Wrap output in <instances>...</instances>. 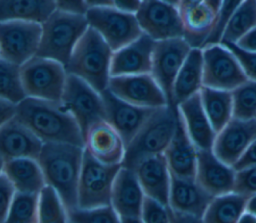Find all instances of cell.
<instances>
[{
	"instance_id": "obj_26",
	"label": "cell",
	"mask_w": 256,
	"mask_h": 223,
	"mask_svg": "<svg viewBox=\"0 0 256 223\" xmlns=\"http://www.w3.org/2000/svg\"><path fill=\"white\" fill-rule=\"evenodd\" d=\"M176 107L194 145L199 150H212L217 133L204 111L200 93L184 100Z\"/></svg>"
},
{
	"instance_id": "obj_30",
	"label": "cell",
	"mask_w": 256,
	"mask_h": 223,
	"mask_svg": "<svg viewBox=\"0 0 256 223\" xmlns=\"http://www.w3.org/2000/svg\"><path fill=\"white\" fill-rule=\"evenodd\" d=\"M199 93L204 111L218 133L234 117L232 92L203 86Z\"/></svg>"
},
{
	"instance_id": "obj_4",
	"label": "cell",
	"mask_w": 256,
	"mask_h": 223,
	"mask_svg": "<svg viewBox=\"0 0 256 223\" xmlns=\"http://www.w3.org/2000/svg\"><path fill=\"white\" fill-rule=\"evenodd\" d=\"M177 107L167 105L155 109L150 118L127 144L122 166L133 169L149 156L164 154L177 129Z\"/></svg>"
},
{
	"instance_id": "obj_7",
	"label": "cell",
	"mask_w": 256,
	"mask_h": 223,
	"mask_svg": "<svg viewBox=\"0 0 256 223\" xmlns=\"http://www.w3.org/2000/svg\"><path fill=\"white\" fill-rule=\"evenodd\" d=\"M122 165H105L84 151L78 185V207L111 205L112 188Z\"/></svg>"
},
{
	"instance_id": "obj_42",
	"label": "cell",
	"mask_w": 256,
	"mask_h": 223,
	"mask_svg": "<svg viewBox=\"0 0 256 223\" xmlns=\"http://www.w3.org/2000/svg\"><path fill=\"white\" fill-rule=\"evenodd\" d=\"M17 190L13 183L8 179L6 175L1 173L0 176V208H1V220L6 216L15 196Z\"/></svg>"
},
{
	"instance_id": "obj_51",
	"label": "cell",
	"mask_w": 256,
	"mask_h": 223,
	"mask_svg": "<svg viewBox=\"0 0 256 223\" xmlns=\"http://www.w3.org/2000/svg\"><path fill=\"white\" fill-rule=\"evenodd\" d=\"M246 211H248L256 216V193L251 195L250 197H248Z\"/></svg>"
},
{
	"instance_id": "obj_22",
	"label": "cell",
	"mask_w": 256,
	"mask_h": 223,
	"mask_svg": "<svg viewBox=\"0 0 256 223\" xmlns=\"http://www.w3.org/2000/svg\"><path fill=\"white\" fill-rule=\"evenodd\" d=\"M214 197L195 178L171 177L168 207L175 212L203 218Z\"/></svg>"
},
{
	"instance_id": "obj_39",
	"label": "cell",
	"mask_w": 256,
	"mask_h": 223,
	"mask_svg": "<svg viewBox=\"0 0 256 223\" xmlns=\"http://www.w3.org/2000/svg\"><path fill=\"white\" fill-rule=\"evenodd\" d=\"M140 218L143 223H170V208L152 198L146 197Z\"/></svg>"
},
{
	"instance_id": "obj_37",
	"label": "cell",
	"mask_w": 256,
	"mask_h": 223,
	"mask_svg": "<svg viewBox=\"0 0 256 223\" xmlns=\"http://www.w3.org/2000/svg\"><path fill=\"white\" fill-rule=\"evenodd\" d=\"M69 223H122L111 205L93 208H75L68 211Z\"/></svg>"
},
{
	"instance_id": "obj_25",
	"label": "cell",
	"mask_w": 256,
	"mask_h": 223,
	"mask_svg": "<svg viewBox=\"0 0 256 223\" xmlns=\"http://www.w3.org/2000/svg\"><path fill=\"white\" fill-rule=\"evenodd\" d=\"M164 156L173 176L180 178L196 177L198 148L190 139L179 112L176 132Z\"/></svg>"
},
{
	"instance_id": "obj_18",
	"label": "cell",
	"mask_w": 256,
	"mask_h": 223,
	"mask_svg": "<svg viewBox=\"0 0 256 223\" xmlns=\"http://www.w3.org/2000/svg\"><path fill=\"white\" fill-rule=\"evenodd\" d=\"M155 40L145 33L124 47L113 51L111 77L149 74Z\"/></svg>"
},
{
	"instance_id": "obj_46",
	"label": "cell",
	"mask_w": 256,
	"mask_h": 223,
	"mask_svg": "<svg viewBox=\"0 0 256 223\" xmlns=\"http://www.w3.org/2000/svg\"><path fill=\"white\" fill-rule=\"evenodd\" d=\"M235 44L244 50L256 52V27L246 33Z\"/></svg>"
},
{
	"instance_id": "obj_21",
	"label": "cell",
	"mask_w": 256,
	"mask_h": 223,
	"mask_svg": "<svg viewBox=\"0 0 256 223\" xmlns=\"http://www.w3.org/2000/svg\"><path fill=\"white\" fill-rule=\"evenodd\" d=\"M145 198L146 195L134 170L121 166L111 194V206L120 218H140Z\"/></svg>"
},
{
	"instance_id": "obj_23",
	"label": "cell",
	"mask_w": 256,
	"mask_h": 223,
	"mask_svg": "<svg viewBox=\"0 0 256 223\" xmlns=\"http://www.w3.org/2000/svg\"><path fill=\"white\" fill-rule=\"evenodd\" d=\"M133 170L146 197L168 206L172 174L164 154L144 158Z\"/></svg>"
},
{
	"instance_id": "obj_34",
	"label": "cell",
	"mask_w": 256,
	"mask_h": 223,
	"mask_svg": "<svg viewBox=\"0 0 256 223\" xmlns=\"http://www.w3.org/2000/svg\"><path fill=\"white\" fill-rule=\"evenodd\" d=\"M0 99L19 104L28 97L22 80L21 66L0 59Z\"/></svg>"
},
{
	"instance_id": "obj_29",
	"label": "cell",
	"mask_w": 256,
	"mask_h": 223,
	"mask_svg": "<svg viewBox=\"0 0 256 223\" xmlns=\"http://www.w3.org/2000/svg\"><path fill=\"white\" fill-rule=\"evenodd\" d=\"M57 10L56 0H0V21L44 23Z\"/></svg>"
},
{
	"instance_id": "obj_38",
	"label": "cell",
	"mask_w": 256,
	"mask_h": 223,
	"mask_svg": "<svg viewBox=\"0 0 256 223\" xmlns=\"http://www.w3.org/2000/svg\"><path fill=\"white\" fill-rule=\"evenodd\" d=\"M243 2H244V0H222L215 28H214L213 32L211 33V35L209 36V38L207 39L204 46L210 45V44L220 43L221 38H222V34H223V31L226 27L227 22L229 21L230 17L233 15V13L237 10V8Z\"/></svg>"
},
{
	"instance_id": "obj_17",
	"label": "cell",
	"mask_w": 256,
	"mask_h": 223,
	"mask_svg": "<svg viewBox=\"0 0 256 223\" xmlns=\"http://www.w3.org/2000/svg\"><path fill=\"white\" fill-rule=\"evenodd\" d=\"M101 94L106 109V120L120 133L127 146L155 109L139 107L128 103L114 95L109 89Z\"/></svg>"
},
{
	"instance_id": "obj_49",
	"label": "cell",
	"mask_w": 256,
	"mask_h": 223,
	"mask_svg": "<svg viewBox=\"0 0 256 223\" xmlns=\"http://www.w3.org/2000/svg\"><path fill=\"white\" fill-rule=\"evenodd\" d=\"M87 8L94 7H114L113 0H85Z\"/></svg>"
},
{
	"instance_id": "obj_13",
	"label": "cell",
	"mask_w": 256,
	"mask_h": 223,
	"mask_svg": "<svg viewBox=\"0 0 256 223\" xmlns=\"http://www.w3.org/2000/svg\"><path fill=\"white\" fill-rule=\"evenodd\" d=\"M192 47L184 37L155 41L151 75L165 93L171 105L175 79Z\"/></svg>"
},
{
	"instance_id": "obj_32",
	"label": "cell",
	"mask_w": 256,
	"mask_h": 223,
	"mask_svg": "<svg viewBox=\"0 0 256 223\" xmlns=\"http://www.w3.org/2000/svg\"><path fill=\"white\" fill-rule=\"evenodd\" d=\"M254 27H256V0H244L227 22L220 43H236Z\"/></svg>"
},
{
	"instance_id": "obj_50",
	"label": "cell",
	"mask_w": 256,
	"mask_h": 223,
	"mask_svg": "<svg viewBox=\"0 0 256 223\" xmlns=\"http://www.w3.org/2000/svg\"><path fill=\"white\" fill-rule=\"evenodd\" d=\"M203 1L205 0H180L178 4V8L180 10V13H182L183 11L202 3Z\"/></svg>"
},
{
	"instance_id": "obj_53",
	"label": "cell",
	"mask_w": 256,
	"mask_h": 223,
	"mask_svg": "<svg viewBox=\"0 0 256 223\" xmlns=\"http://www.w3.org/2000/svg\"><path fill=\"white\" fill-rule=\"evenodd\" d=\"M122 223H143L141 218H128L122 219Z\"/></svg>"
},
{
	"instance_id": "obj_54",
	"label": "cell",
	"mask_w": 256,
	"mask_h": 223,
	"mask_svg": "<svg viewBox=\"0 0 256 223\" xmlns=\"http://www.w3.org/2000/svg\"><path fill=\"white\" fill-rule=\"evenodd\" d=\"M162 1H165V2H167L169 4H172V5H175V6L178 7V4H179L180 0H162Z\"/></svg>"
},
{
	"instance_id": "obj_19",
	"label": "cell",
	"mask_w": 256,
	"mask_h": 223,
	"mask_svg": "<svg viewBox=\"0 0 256 223\" xmlns=\"http://www.w3.org/2000/svg\"><path fill=\"white\" fill-rule=\"evenodd\" d=\"M44 143L17 118L0 126L1 162L16 158L38 159Z\"/></svg>"
},
{
	"instance_id": "obj_3",
	"label": "cell",
	"mask_w": 256,
	"mask_h": 223,
	"mask_svg": "<svg viewBox=\"0 0 256 223\" xmlns=\"http://www.w3.org/2000/svg\"><path fill=\"white\" fill-rule=\"evenodd\" d=\"M113 50L101 35L90 26L75 46L66 70L102 93L108 89L111 78Z\"/></svg>"
},
{
	"instance_id": "obj_48",
	"label": "cell",
	"mask_w": 256,
	"mask_h": 223,
	"mask_svg": "<svg viewBox=\"0 0 256 223\" xmlns=\"http://www.w3.org/2000/svg\"><path fill=\"white\" fill-rule=\"evenodd\" d=\"M170 223H203L202 218L172 211L170 209Z\"/></svg>"
},
{
	"instance_id": "obj_45",
	"label": "cell",
	"mask_w": 256,
	"mask_h": 223,
	"mask_svg": "<svg viewBox=\"0 0 256 223\" xmlns=\"http://www.w3.org/2000/svg\"><path fill=\"white\" fill-rule=\"evenodd\" d=\"M18 104L5 99H0V117L1 124L11 121L17 117Z\"/></svg>"
},
{
	"instance_id": "obj_15",
	"label": "cell",
	"mask_w": 256,
	"mask_h": 223,
	"mask_svg": "<svg viewBox=\"0 0 256 223\" xmlns=\"http://www.w3.org/2000/svg\"><path fill=\"white\" fill-rule=\"evenodd\" d=\"M255 139L256 118L245 120L233 117L216 134L212 150L220 160L234 166Z\"/></svg>"
},
{
	"instance_id": "obj_8",
	"label": "cell",
	"mask_w": 256,
	"mask_h": 223,
	"mask_svg": "<svg viewBox=\"0 0 256 223\" xmlns=\"http://www.w3.org/2000/svg\"><path fill=\"white\" fill-rule=\"evenodd\" d=\"M88 24L96 30L113 51H116L137 39L143 32L136 14L115 7L88 8Z\"/></svg>"
},
{
	"instance_id": "obj_6",
	"label": "cell",
	"mask_w": 256,
	"mask_h": 223,
	"mask_svg": "<svg viewBox=\"0 0 256 223\" xmlns=\"http://www.w3.org/2000/svg\"><path fill=\"white\" fill-rule=\"evenodd\" d=\"M21 75L28 97L61 101L68 77L62 63L36 55L21 66Z\"/></svg>"
},
{
	"instance_id": "obj_52",
	"label": "cell",
	"mask_w": 256,
	"mask_h": 223,
	"mask_svg": "<svg viewBox=\"0 0 256 223\" xmlns=\"http://www.w3.org/2000/svg\"><path fill=\"white\" fill-rule=\"evenodd\" d=\"M238 223H256V216L253 215L252 213L246 211L241 218L239 219Z\"/></svg>"
},
{
	"instance_id": "obj_44",
	"label": "cell",
	"mask_w": 256,
	"mask_h": 223,
	"mask_svg": "<svg viewBox=\"0 0 256 223\" xmlns=\"http://www.w3.org/2000/svg\"><path fill=\"white\" fill-rule=\"evenodd\" d=\"M56 3L57 9L73 13L85 14L88 9L85 0H56Z\"/></svg>"
},
{
	"instance_id": "obj_11",
	"label": "cell",
	"mask_w": 256,
	"mask_h": 223,
	"mask_svg": "<svg viewBox=\"0 0 256 223\" xmlns=\"http://www.w3.org/2000/svg\"><path fill=\"white\" fill-rule=\"evenodd\" d=\"M203 52V85L233 91L248 80L233 52L222 43L206 45Z\"/></svg>"
},
{
	"instance_id": "obj_14",
	"label": "cell",
	"mask_w": 256,
	"mask_h": 223,
	"mask_svg": "<svg viewBox=\"0 0 256 223\" xmlns=\"http://www.w3.org/2000/svg\"><path fill=\"white\" fill-rule=\"evenodd\" d=\"M108 89L120 99L139 107L158 109L169 105L151 73L111 77Z\"/></svg>"
},
{
	"instance_id": "obj_35",
	"label": "cell",
	"mask_w": 256,
	"mask_h": 223,
	"mask_svg": "<svg viewBox=\"0 0 256 223\" xmlns=\"http://www.w3.org/2000/svg\"><path fill=\"white\" fill-rule=\"evenodd\" d=\"M38 195L17 192L1 223H39Z\"/></svg>"
},
{
	"instance_id": "obj_2",
	"label": "cell",
	"mask_w": 256,
	"mask_h": 223,
	"mask_svg": "<svg viewBox=\"0 0 256 223\" xmlns=\"http://www.w3.org/2000/svg\"><path fill=\"white\" fill-rule=\"evenodd\" d=\"M85 148L70 143H44L38 157L46 184L54 188L68 211L78 207V185Z\"/></svg>"
},
{
	"instance_id": "obj_10",
	"label": "cell",
	"mask_w": 256,
	"mask_h": 223,
	"mask_svg": "<svg viewBox=\"0 0 256 223\" xmlns=\"http://www.w3.org/2000/svg\"><path fill=\"white\" fill-rule=\"evenodd\" d=\"M42 24L22 20L0 21V59L19 66L37 55Z\"/></svg>"
},
{
	"instance_id": "obj_1",
	"label": "cell",
	"mask_w": 256,
	"mask_h": 223,
	"mask_svg": "<svg viewBox=\"0 0 256 223\" xmlns=\"http://www.w3.org/2000/svg\"><path fill=\"white\" fill-rule=\"evenodd\" d=\"M43 143H70L84 147V135L61 102L27 97L18 104L17 117Z\"/></svg>"
},
{
	"instance_id": "obj_41",
	"label": "cell",
	"mask_w": 256,
	"mask_h": 223,
	"mask_svg": "<svg viewBox=\"0 0 256 223\" xmlns=\"http://www.w3.org/2000/svg\"><path fill=\"white\" fill-rule=\"evenodd\" d=\"M234 191L246 197L256 193V165L236 171Z\"/></svg>"
},
{
	"instance_id": "obj_36",
	"label": "cell",
	"mask_w": 256,
	"mask_h": 223,
	"mask_svg": "<svg viewBox=\"0 0 256 223\" xmlns=\"http://www.w3.org/2000/svg\"><path fill=\"white\" fill-rule=\"evenodd\" d=\"M231 92L234 117L245 120L256 118V81L248 79Z\"/></svg>"
},
{
	"instance_id": "obj_33",
	"label": "cell",
	"mask_w": 256,
	"mask_h": 223,
	"mask_svg": "<svg viewBox=\"0 0 256 223\" xmlns=\"http://www.w3.org/2000/svg\"><path fill=\"white\" fill-rule=\"evenodd\" d=\"M39 223H69L68 209L58 192L46 185L38 195Z\"/></svg>"
},
{
	"instance_id": "obj_9",
	"label": "cell",
	"mask_w": 256,
	"mask_h": 223,
	"mask_svg": "<svg viewBox=\"0 0 256 223\" xmlns=\"http://www.w3.org/2000/svg\"><path fill=\"white\" fill-rule=\"evenodd\" d=\"M60 102L76 120L83 135L96 122L106 120L102 94L77 76L68 74Z\"/></svg>"
},
{
	"instance_id": "obj_20",
	"label": "cell",
	"mask_w": 256,
	"mask_h": 223,
	"mask_svg": "<svg viewBox=\"0 0 256 223\" xmlns=\"http://www.w3.org/2000/svg\"><path fill=\"white\" fill-rule=\"evenodd\" d=\"M195 179L213 197L234 191L236 170L220 160L213 150H199Z\"/></svg>"
},
{
	"instance_id": "obj_40",
	"label": "cell",
	"mask_w": 256,
	"mask_h": 223,
	"mask_svg": "<svg viewBox=\"0 0 256 223\" xmlns=\"http://www.w3.org/2000/svg\"><path fill=\"white\" fill-rule=\"evenodd\" d=\"M222 44L225 45L227 48H229L233 52V54L236 56L246 77L249 80L256 81V52L244 50L240 48L238 45H236L235 43L222 42Z\"/></svg>"
},
{
	"instance_id": "obj_24",
	"label": "cell",
	"mask_w": 256,
	"mask_h": 223,
	"mask_svg": "<svg viewBox=\"0 0 256 223\" xmlns=\"http://www.w3.org/2000/svg\"><path fill=\"white\" fill-rule=\"evenodd\" d=\"M222 0H205L181 13L184 38L192 48H202L213 32Z\"/></svg>"
},
{
	"instance_id": "obj_5",
	"label": "cell",
	"mask_w": 256,
	"mask_h": 223,
	"mask_svg": "<svg viewBox=\"0 0 256 223\" xmlns=\"http://www.w3.org/2000/svg\"><path fill=\"white\" fill-rule=\"evenodd\" d=\"M85 14L57 9L44 23L37 56L68 63L78 41L88 29Z\"/></svg>"
},
{
	"instance_id": "obj_31",
	"label": "cell",
	"mask_w": 256,
	"mask_h": 223,
	"mask_svg": "<svg viewBox=\"0 0 256 223\" xmlns=\"http://www.w3.org/2000/svg\"><path fill=\"white\" fill-rule=\"evenodd\" d=\"M248 197L235 191L215 196L202 218L203 223H238L246 212Z\"/></svg>"
},
{
	"instance_id": "obj_27",
	"label": "cell",
	"mask_w": 256,
	"mask_h": 223,
	"mask_svg": "<svg viewBox=\"0 0 256 223\" xmlns=\"http://www.w3.org/2000/svg\"><path fill=\"white\" fill-rule=\"evenodd\" d=\"M1 173L8 177L17 192L39 194L47 185L37 159L16 158L1 162Z\"/></svg>"
},
{
	"instance_id": "obj_12",
	"label": "cell",
	"mask_w": 256,
	"mask_h": 223,
	"mask_svg": "<svg viewBox=\"0 0 256 223\" xmlns=\"http://www.w3.org/2000/svg\"><path fill=\"white\" fill-rule=\"evenodd\" d=\"M136 17L142 32L155 41L184 37L182 15L175 5L162 0H143Z\"/></svg>"
},
{
	"instance_id": "obj_43",
	"label": "cell",
	"mask_w": 256,
	"mask_h": 223,
	"mask_svg": "<svg viewBox=\"0 0 256 223\" xmlns=\"http://www.w3.org/2000/svg\"><path fill=\"white\" fill-rule=\"evenodd\" d=\"M253 165H256V139L250 144L245 153L233 167L237 171Z\"/></svg>"
},
{
	"instance_id": "obj_28",
	"label": "cell",
	"mask_w": 256,
	"mask_h": 223,
	"mask_svg": "<svg viewBox=\"0 0 256 223\" xmlns=\"http://www.w3.org/2000/svg\"><path fill=\"white\" fill-rule=\"evenodd\" d=\"M203 86L202 48H192L175 79L171 105L177 106L184 100L199 93Z\"/></svg>"
},
{
	"instance_id": "obj_16",
	"label": "cell",
	"mask_w": 256,
	"mask_h": 223,
	"mask_svg": "<svg viewBox=\"0 0 256 223\" xmlns=\"http://www.w3.org/2000/svg\"><path fill=\"white\" fill-rule=\"evenodd\" d=\"M84 148L105 165H122L126 153L124 139L107 120L96 122L87 130Z\"/></svg>"
},
{
	"instance_id": "obj_47",
	"label": "cell",
	"mask_w": 256,
	"mask_h": 223,
	"mask_svg": "<svg viewBox=\"0 0 256 223\" xmlns=\"http://www.w3.org/2000/svg\"><path fill=\"white\" fill-rule=\"evenodd\" d=\"M142 1L143 0H113V5L119 10L136 14L142 4Z\"/></svg>"
}]
</instances>
